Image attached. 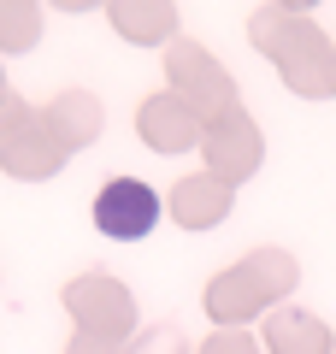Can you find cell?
<instances>
[{"instance_id": "obj_1", "label": "cell", "mask_w": 336, "mask_h": 354, "mask_svg": "<svg viewBox=\"0 0 336 354\" xmlns=\"http://www.w3.org/2000/svg\"><path fill=\"white\" fill-rule=\"evenodd\" d=\"M95 225L112 242H142L160 225V195L142 183V177H112L106 189L95 195Z\"/></svg>"}]
</instances>
